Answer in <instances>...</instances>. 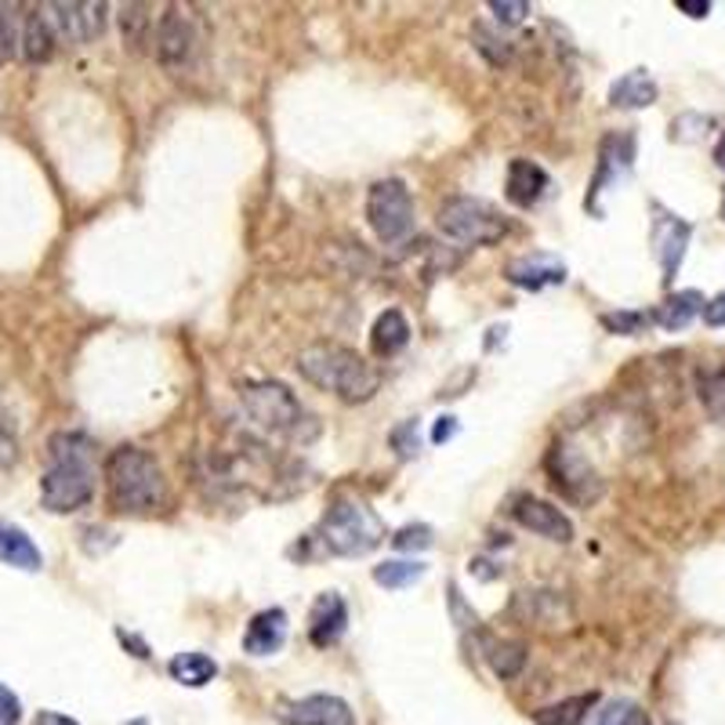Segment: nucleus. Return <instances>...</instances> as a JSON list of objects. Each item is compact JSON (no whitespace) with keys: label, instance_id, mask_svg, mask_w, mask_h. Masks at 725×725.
<instances>
[{"label":"nucleus","instance_id":"29","mask_svg":"<svg viewBox=\"0 0 725 725\" xmlns=\"http://www.w3.org/2000/svg\"><path fill=\"white\" fill-rule=\"evenodd\" d=\"M701 400L715 417H725V371H715L701 381Z\"/></svg>","mask_w":725,"mask_h":725},{"label":"nucleus","instance_id":"18","mask_svg":"<svg viewBox=\"0 0 725 725\" xmlns=\"http://www.w3.org/2000/svg\"><path fill=\"white\" fill-rule=\"evenodd\" d=\"M0 563L16 566V570H26V573H37L44 566V555L33 544V537L26 530H19L16 523H4L0 518Z\"/></svg>","mask_w":725,"mask_h":725},{"label":"nucleus","instance_id":"9","mask_svg":"<svg viewBox=\"0 0 725 725\" xmlns=\"http://www.w3.org/2000/svg\"><path fill=\"white\" fill-rule=\"evenodd\" d=\"M153 44H157V59L163 70H185L197 54V30H193V19L185 16L182 8H168L157 22V33H153Z\"/></svg>","mask_w":725,"mask_h":725},{"label":"nucleus","instance_id":"33","mask_svg":"<svg viewBox=\"0 0 725 725\" xmlns=\"http://www.w3.org/2000/svg\"><path fill=\"white\" fill-rule=\"evenodd\" d=\"M392 443H395V450H400V457H414L417 454V425L414 421H406L403 429H395Z\"/></svg>","mask_w":725,"mask_h":725},{"label":"nucleus","instance_id":"7","mask_svg":"<svg viewBox=\"0 0 725 725\" xmlns=\"http://www.w3.org/2000/svg\"><path fill=\"white\" fill-rule=\"evenodd\" d=\"M366 222L381 243H400L414 232V197L400 178H381L366 193Z\"/></svg>","mask_w":725,"mask_h":725},{"label":"nucleus","instance_id":"15","mask_svg":"<svg viewBox=\"0 0 725 725\" xmlns=\"http://www.w3.org/2000/svg\"><path fill=\"white\" fill-rule=\"evenodd\" d=\"M632 157H635V142L627 139H606L602 142V163H598V174H595V185H592V193H587V208H598V193H606V185L613 182L617 185L621 178L632 171Z\"/></svg>","mask_w":725,"mask_h":725},{"label":"nucleus","instance_id":"12","mask_svg":"<svg viewBox=\"0 0 725 725\" xmlns=\"http://www.w3.org/2000/svg\"><path fill=\"white\" fill-rule=\"evenodd\" d=\"M515 523L526 526L530 533H537L544 541H555V544H570L573 541V523L566 512H558L555 504L541 501V497H518L515 501Z\"/></svg>","mask_w":725,"mask_h":725},{"label":"nucleus","instance_id":"16","mask_svg":"<svg viewBox=\"0 0 725 725\" xmlns=\"http://www.w3.org/2000/svg\"><path fill=\"white\" fill-rule=\"evenodd\" d=\"M508 280L515 286H523V291H544V286L566 283V265L548 254L515 258V262H508Z\"/></svg>","mask_w":725,"mask_h":725},{"label":"nucleus","instance_id":"17","mask_svg":"<svg viewBox=\"0 0 725 725\" xmlns=\"http://www.w3.org/2000/svg\"><path fill=\"white\" fill-rule=\"evenodd\" d=\"M283 642H286V613L283 610L254 613V621L248 624V635H243V650L251 656H272L280 653Z\"/></svg>","mask_w":725,"mask_h":725},{"label":"nucleus","instance_id":"38","mask_svg":"<svg viewBox=\"0 0 725 725\" xmlns=\"http://www.w3.org/2000/svg\"><path fill=\"white\" fill-rule=\"evenodd\" d=\"M37 725H80L77 718H66V715H54V711H40Z\"/></svg>","mask_w":725,"mask_h":725},{"label":"nucleus","instance_id":"14","mask_svg":"<svg viewBox=\"0 0 725 725\" xmlns=\"http://www.w3.org/2000/svg\"><path fill=\"white\" fill-rule=\"evenodd\" d=\"M548 185H552V178L548 171L541 168V163H533V160H512L508 163V178H504V197H508L515 208H533L544 193H548Z\"/></svg>","mask_w":725,"mask_h":725},{"label":"nucleus","instance_id":"34","mask_svg":"<svg viewBox=\"0 0 725 725\" xmlns=\"http://www.w3.org/2000/svg\"><path fill=\"white\" fill-rule=\"evenodd\" d=\"M22 718V704L19 696L11 693L8 686H0V725H16Z\"/></svg>","mask_w":725,"mask_h":725},{"label":"nucleus","instance_id":"39","mask_svg":"<svg viewBox=\"0 0 725 725\" xmlns=\"http://www.w3.org/2000/svg\"><path fill=\"white\" fill-rule=\"evenodd\" d=\"M715 163L725 171V134H722V142L715 145Z\"/></svg>","mask_w":725,"mask_h":725},{"label":"nucleus","instance_id":"21","mask_svg":"<svg viewBox=\"0 0 725 725\" xmlns=\"http://www.w3.org/2000/svg\"><path fill=\"white\" fill-rule=\"evenodd\" d=\"M656 102V80L646 70L624 73L617 84L610 88V105L617 109H646Z\"/></svg>","mask_w":725,"mask_h":725},{"label":"nucleus","instance_id":"11","mask_svg":"<svg viewBox=\"0 0 725 725\" xmlns=\"http://www.w3.org/2000/svg\"><path fill=\"white\" fill-rule=\"evenodd\" d=\"M689 236H693L689 222H682V218L667 214L664 208H656V218H653V251H656V262H661L667 283L675 280L682 258H686Z\"/></svg>","mask_w":725,"mask_h":725},{"label":"nucleus","instance_id":"1","mask_svg":"<svg viewBox=\"0 0 725 725\" xmlns=\"http://www.w3.org/2000/svg\"><path fill=\"white\" fill-rule=\"evenodd\" d=\"M94 497V446L80 432H59L48 440V469L40 479V504L54 515L88 508Z\"/></svg>","mask_w":725,"mask_h":725},{"label":"nucleus","instance_id":"30","mask_svg":"<svg viewBox=\"0 0 725 725\" xmlns=\"http://www.w3.org/2000/svg\"><path fill=\"white\" fill-rule=\"evenodd\" d=\"M392 544L400 552H425V548H432V526H403L400 533L392 537Z\"/></svg>","mask_w":725,"mask_h":725},{"label":"nucleus","instance_id":"31","mask_svg":"<svg viewBox=\"0 0 725 725\" xmlns=\"http://www.w3.org/2000/svg\"><path fill=\"white\" fill-rule=\"evenodd\" d=\"M642 323H650V316H642V312H606L602 316V326H610L617 334H638Z\"/></svg>","mask_w":725,"mask_h":725},{"label":"nucleus","instance_id":"37","mask_svg":"<svg viewBox=\"0 0 725 725\" xmlns=\"http://www.w3.org/2000/svg\"><path fill=\"white\" fill-rule=\"evenodd\" d=\"M454 432H457L454 417H440V425H435L432 440H435V443H443V440H450V435H454Z\"/></svg>","mask_w":725,"mask_h":725},{"label":"nucleus","instance_id":"3","mask_svg":"<svg viewBox=\"0 0 725 725\" xmlns=\"http://www.w3.org/2000/svg\"><path fill=\"white\" fill-rule=\"evenodd\" d=\"M105 486H109V504L128 515L157 512L168 501V479H163L160 461L142 446H120L109 454Z\"/></svg>","mask_w":725,"mask_h":725},{"label":"nucleus","instance_id":"24","mask_svg":"<svg viewBox=\"0 0 725 725\" xmlns=\"http://www.w3.org/2000/svg\"><path fill=\"white\" fill-rule=\"evenodd\" d=\"M218 675V664L211 661L208 653H178L174 661H171V678L174 682H182V686L189 689H200V686H208V682Z\"/></svg>","mask_w":725,"mask_h":725},{"label":"nucleus","instance_id":"36","mask_svg":"<svg viewBox=\"0 0 725 725\" xmlns=\"http://www.w3.org/2000/svg\"><path fill=\"white\" fill-rule=\"evenodd\" d=\"M675 8H678V11H686L689 19H704L707 11H711V4H707V0H678Z\"/></svg>","mask_w":725,"mask_h":725},{"label":"nucleus","instance_id":"32","mask_svg":"<svg viewBox=\"0 0 725 725\" xmlns=\"http://www.w3.org/2000/svg\"><path fill=\"white\" fill-rule=\"evenodd\" d=\"M490 11L497 16V22L515 26V22H523L530 16V4H523V0H490Z\"/></svg>","mask_w":725,"mask_h":725},{"label":"nucleus","instance_id":"23","mask_svg":"<svg viewBox=\"0 0 725 725\" xmlns=\"http://www.w3.org/2000/svg\"><path fill=\"white\" fill-rule=\"evenodd\" d=\"M595 701H598L595 693H581V696H570V701L548 704L533 711V725H581L587 718V711L595 707Z\"/></svg>","mask_w":725,"mask_h":725},{"label":"nucleus","instance_id":"5","mask_svg":"<svg viewBox=\"0 0 725 725\" xmlns=\"http://www.w3.org/2000/svg\"><path fill=\"white\" fill-rule=\"evenodd\" d=\"M240 403L258 429H265L272 435H286V440H294L301 425L312 421L294 400V392L280 385V381H248L240 389Z\"/></svg>","mask_w":725,"mask_h":725},{"label":"nucleus","instance_id":"27","mask_svg":"<svg viewBox=\"0 0 725 725\" xmlns=\"http://www.w3.org/2000/svg\"><path fill=\"white\" fill-rule=\"evenodd\" d=\"M19 8H0V59H11L22 48V19H16Z\"/></svg>","mask_w":725,"mask_h":725},{"label":"nucleus","instance_id":"22","mask_svg":"<svg viewBox=\"0 0 725 725\" xmlns=\"http://www.w3.org/2000/svg\"><path fill=\"white\" fill-rule=\"evenodd\" d=\"M371 341H374V352L377 355H395L400 349H406V341H410V323L400 309H389V312H381L377 323H374V331H371Z\"/></svg>","mask_w":725,"mask_h":725},{"label":"nucleus","instance_id":"40","mask_svg":"<svg viewBox=\"0 0 725 725\" xmlns=\"http://www.w3.org/2000/svg\"><path fill=\"white\" fill-rule=\"evenodd\" d=\"M722 218H725V197H722Z\"/></svg>","mask_w":725,"mask_h":725},{"label":"nucleus","instance_id":"4","mask_svg":"<svg viewBox=\"0 0 725 725\" xmlns=\"http://www.w3.org/2000/svg\"><path fill=\"white\" fill-rule=\"evenodd\" d=\"M320 533H323L326 548L334 555H349V558L374 552L377 544L385 541V526H381V518L366 508L363 501H334L323 515Z\"/></svg>","mask_w":725,"mask_h":725},{"label":"nucleus","instance_id":"6","mask_svg":"<svg viewBox=\"0 0 725 725\" xmlns=\"http://www.w3.org/2000/svg\"><path fill=\"white\" fill-rule=\"evenodd\" d=\"M435 225H440L443 236L469 243V248H490V243H497L508 232V222L501 218V211L475 197L446 200L440 214H435Z\"/></svg>","mask_w":725,"mask_h":725},{"label":"nucleus","instance_id":"35","mask_svg":"<svg viewBox=\"0 0 725 725\" xmlns=\"http://www.w3.org/2000/svg\"><path fill=\"white\" fill-rule=\"evenodd\" d=\"M704 323L707 326H725V291L722 294H715L704 305Z\"/></svg>","mask_w":725,"mask_h":725},{"label":"nucleus","instance_id":"13","mask_svg":"<svg viewBox=\"0 0 725 725\" xmlns=\"http://www.w3.org/2000/svg\"><path fill=\"white\" fill-rule=\"evenodd\" d=\"M345 627H349V606L338 592H326V595H320L316 602H312V613H309L312 646H320V650L334 646V642L345 635Z\"/></svg>","mask_w":725,"mask_h":725},{"label":"nucleus","instance_id":"10","mask_svg":"<svg viewBox=\"0 0 725 725\" xmlns=\"http://www.w3.org/2000/svg\"><path fill=\"white\" fill-rule=\"evenodd\" d=\"M276 715L286 725H355L352 707L331 693H312V696H301V701L280 704Z\"/></svg>","mask_w":725,"mask_h":725},{"label":"nucleus","instance_id":"28","mask_svg":"<svg viewBox=\"0 0 725 725\" xmlns=\"http://www.w3.org/2000/svg\"><path fill=\"white\" fill-rule=\"evenodd\" d=\"M595 725H650V718L642 715V711L635 704H610L606 711H598V722Z\"/></svg>","mask_w":725,"mask_h":725},{"label":"nucleus","instance_id":"8","mask_svg":"<svg viewBox=\"0 0 725 725\" xmlns=\"http://www.w3.org/2000/svg\"><path fill=\"white\" fill-rule=\"evenodd\" d=\"M59 44H88L109 22L105 4H40Z\"/></svg>","mask_w":725,"mask_h":725},{"label":"nucleus","instance_id":"20","mask_svg":"<svg viewBox=\"0 0 725 725\" xmlns=\"http://www.w3.org/2000/svg\"><path fill=\"white\" fill-rule=\"evenodd\" d=\"M54 33H51V26L44 19V11L40 8H30L26 11V19H22V59L26 62H48L51 54H54Z\"/></svg>","mask_w":725,"mask_h":725},{"label":"nucleus","instance_id":"19","mask_svg":"<svg viewBox=\"0 0 725 725\" xmlns=\"http://www.w3.org/2000/svg\"><path fill=\"white\" fill-rule=\"evenodd\" d=\"M704 294L701 291H675L672 298H664L661 305L653 309V323L664 326V331H686V326L704 312Z\"/></svg>","mask_w":725,"mask_h":725},{"label":"nucleus","instance_id":"2","mask_svg":"<svg viewBox=\"0 0 725 725\" xmlns=\"http://www.w3.org/2000/svg\"><path fill=\"white\" fill-rule=\"evenodd\" d=\"M298 371L323 392H334L345 403H366L381 389V374L374 363H366L360 352H352L334 341H316L298 355Z\"/></svg>","mask_w":725,"mask_h":725},{"label":"nucleus","instance_id":"26","mask_svg":"<svg viewBox=\"0 0 725 725\" xmlns=\"http://www.w3.org/2000/svg\"><path fill=\"white\" fill-rule=\"evenodd\" d=\"M429 573L425 563H406V558H395V563H385L374 570V581L389 592H400V587H410L414 581H421Z\"/></svg>","mask_w":725,"mask_h":725},{"label":"nucleus","instance_id":"25","mask_svg":"<svg viewBox=\"0 0 725 725\" xmlns=\"http://www.w3.org/2000/svg\"><path fill=\"white\" fill-rule=\"evenodd\" d=\"M486 661H490V667H494L497 678H515L526 664V646L523 642H490Z\"/></svg>","mask_w":725,"mask_h":725}]
</instances>
